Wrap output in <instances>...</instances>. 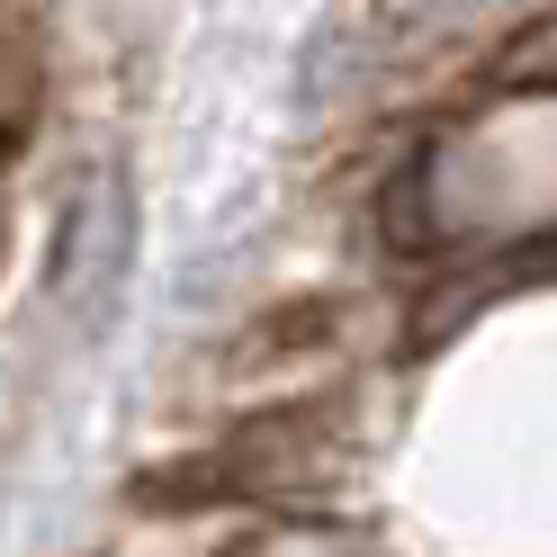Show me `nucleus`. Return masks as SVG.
Segmentation results:
<instances>
[{"label":"nucleus","instance_id":"obj_4","mask_svg":"<svg viewBox=\"0 0 557 557\" xmlns=\"http://www.w3.org/2000/svg\"><path fill=\"white\" fill-rule=\"evenodd\" d=\"M10 153H18V135H10V126H0V171H10Z\"/></svg>","mask_w":557,"mask_h":557},{"label":"nucleus","instance_id":"obj_3","mask_svg":"<svg viewBox=\"0 0 557 557\" xmlns=\"http://www.w3.org/2000/svg\"><path fill=\"white\" fill-rule=\"evenodd\" d=\"M261 557H377V548L351 531H278V540H261Z\"/></svg>","mask_w":557,"mask_h":557},{"label":"nucleus","instance_id":"obj_2","mask_svg":"<svg viewBox=\"0 0 557 557\" xmlns=\"http://www.w3.org/2000/svg\"><path fill=\"white\" fill-rule=\"evenodd\" d=\"M495 82H504V90H557V18H548V27H531V37H512V46H504Z\"/></svg>","mask_w":557,"mask_h":557},{"label":"nucleus","instance_id":"obj_1","mask_svg":"<svg viewBox=\"0 0 557 557\" xmlns=\"http://www.w3.org/2000/svg\"><path fill=\"white\" fill-rule=\"evenodd\" d=\"M126 252H135V198H126L117 171H99V181H82L73 207H63V234H54V306H73V315H109Z\"/></svg>","mask_w":557,"mask_h":557}]
</instances>
